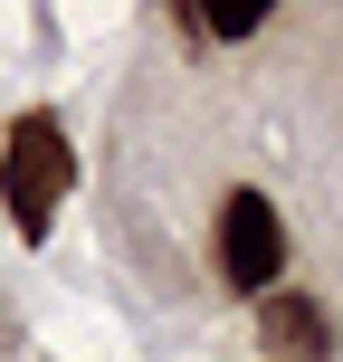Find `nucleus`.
Wrapping results in <instances>:
<instances>
[{"mask_svg":"<svg viewBox=\"0 0 343 362\" xmlns=\"http://www.w3.org/2000/svg\"><path fill=\"white\" fill-rule=\"evenodd\" d=\"M67 181H76L67 124H57L48 105L10 115V134H0V200H10L19 238H48V219H57V200H67Z\"/></svg>","mask_w":343,"mask_h":362,"instance_id":"obj_1","label":"nucleus"},{"mask_svg":"<svg viewBox=\"0 0 343 362\" xmlns=\"http://www.w3.org/2000/svg\"><path fill=\"white\" fill-rule=\"evenodd\" d=\"M219 276H229V296H277V276H286V219H277L267 191H229L219 200Z\"/></svg>","mask_w":343,"mask_h":362,"instance_id":"obj_2","label":"nucleus"},{"mask_svg":"<svg viewBox=\"0 0 343 362\" xmlns=\"http://www.w3.org/2000/svg\"><path fill=\"white\" fill-rule=\"evenodd\" d=\"M257 344L277 362H334V315L315 305V296H257Z\"/></svg>","mask_w":343,"mask_h":362,"instance_id":"obj_3","label":"nucleus"},{"mask_svg":"<svg viewBox=\"0 0 343 362\" xmlns=\"http://www.w3.org/2000/svg\"><path fill=\"white\" fill-rule=\"evenodd\" d=\"M181 29H200V38H257V29H267V0H229V10L181 19Z\"/></svg>","mask_w":343,"mask_h":362,"instance_id":"obj_4","label":"nucleus"}]
</instances>
